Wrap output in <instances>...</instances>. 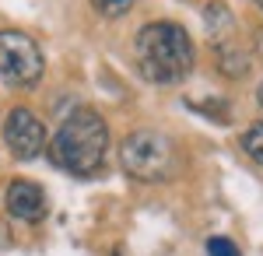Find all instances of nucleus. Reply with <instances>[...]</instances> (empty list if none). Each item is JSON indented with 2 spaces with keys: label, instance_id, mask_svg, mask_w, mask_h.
Wrapping results in <instances>:
<instances>
[{
  "label": "nucleus",
  "instance_id": "f257e3e1",
  "mask_svg": "<svg viewBox=\"0 0 263 256\" xmlns=\"http://www.w3.org/2000/svg\"><path fill=\"white\" fill-rule=\"evenodd\" d=\"M46 151H49V161L67 176L88 179L102 172L105 151H109V126L102 113H95L91 105H78L70 116H63Z\"/></svg>",
  "mask_w": 263,
  "mask_h": 256
},
{
  "label": "nucleus",
  "instance_id": "f03ea898",
  "mask_svg": "<svg viewBox=\"0 0 263 256\" xmlns=\"http://www.w3.org/2000/svg\"><path fill=\"white\" fill-rule=\"evenodd\" d=\"M134 53H137L141 78L151 81V84H179L182 78H190V70L197 63L193 39L176 21L144 25L134 39Z\"/></svg>",
  "mask_w": 263,
  "mask_h": 256
},
{
  "label": "nucleus",
  "instance_id": "7ed1b4c3",
  "mask_svg": "<svg viewBox=\"0 0 263 256\" xmlns=\"http://www.w3.org/2000/svg\"><path fill=\"white\" fill-rule=\"evenodd\" d=\"M120 161L123 169L141 182H168L179 172V151L158 130H134L123 140Z\"/></svg>",
  "mask_w": 263,
  "mask_h": 256
},
{
  "label": "nucleus",
  "instance_id": "20e7f679",
  "mask_svg": "<svg viewBox=\"0 0 263 256\" xmlns=\"http://www.w3.org/2000/svg\"><path fill=\"white\" fill-rule=\"evenodd\" d=\"M46 74V57H42L39 42L28 32L18 28H0V78L11 88H35Z\"/></svg>",
  "mask_w": 263,
  "mask_h": 256
},
{
  "label": "nucleus",
  "instance_id": "39448f33",
  "mask_svg": "<svg viewBox=\"0 0 263 256\" xmlns=\"http://www.w3.org/2000/svg\"><path fill=\"white\" fill-rule=\"evenodd\" d=\"M4 144L18 161H32L49 148V134H46V126L35 113L11 109V116L4 119Z\"/></svg>",
  "mask_w": 263,
  "mask_h": 256
},
{
  "label": "nucleus",
  "instance_id": "423d86ee",
  "mask_svg": "<svg viewBox=\"0 0 263 256\" xmlns=\"http://www.w3.org/2000/svg\"><path fill=\"white\" fill-rule=\"evenodd\" d=\"M4 211L18 221H42L46 214V193L32 179H11L4 190Z\"/></svg>",
  "mask_w": 263,
  "mask_h": 256
},
{
  "label": "nucleus",
  "instance_id": "0eeeda50",
  "mask_svg": "<svg viewBox=\"0 0 263 256\" xmlns=\"http://www.w3.org/2000/svg\"><path fill=\"white\" fill-rule=\"evenodd\" d=\"M218 67H221L224 78H246L249 74V60L239 46L232 42H218Z\"/></svg>",
  "mask_w": 263,
  "mask_h": 256
},
{
  "label": "nucleus",
  "instance_id": "6e6552de",
  "mask_svg": "<svg viewBox=\"0 0 263 256\" xmlns=\"http://www.w3.org/2000/svg\"><path fill=\"white\" fill-rule=\"evenodd\" d=\"M203 25H207V32H211L218 42H224V35L235 28V21H232V14H228V7H224L221 0L207 4V11H203Z\"/></svg>",
  "mask_w": 263,
  "mask_h": 256
},
{
  "label": "nucleus",
  "instance_id": "1a4fd4ad",
  "mask_svg": "<svg viewBox=\"0 0 263 256\" xmlns=\"http://www.w3.org/2000/svg\"><path fill=\"white\" fill-rule=\"evenodd\" d=\"M242 148L256 165H263V119H256V123L242 134Z\"/></svg>",
  "mask_w": 263,
  "mask_h": 256
},
{
  "label": "nucleus",
  "instance_id": "9d476101",
  "mask_svg": "<svg viewBox=\"0 0 263 256\" xmlns=\"http://www.w3.org/2000/svg\"><path fill=\"white\" fill-rule=\"evenodd\" d=\"M137 0H91V7H95V14L99 18H105V21H116V18H123L130 7H134Z\"/></svg>",
  "mask_w": 263,
  "mask_h": 256
},
{
  "label": "nucleus",
  "instance_id": "9b49d317",
  "mask_svg": "<svg viewBox=\"0 0 263 256\" xmlns=\"http://www.w3.org/2000/svg\"><path fill=\"white\" fill-rule=\"evenodd\" d=\"M203 249H207V256H242L239 249H235V242H232V239H224V235H211Z\"/></svg>",
  "mask_w": 263,
  "mask_h": 256
},
{
  "label": "nucleus",
  "instance_id": "f8f14e48",
  "mask_svg": "<svg viewBox=\"0 0 263 256\" xmlns=\"http://www.w3.org/2000/svg\"><path fill=\"white\" fill-rule=\"evenodd\" d=\"M256 53L263 57V28H256Z\"/></svg>",
  "mask_w": 263,
  "mask_h": 256
},
{
  "label": "nucleus",
  "instance_id": "ddd939ff",
  "mask_svg": "<svg viewBox=\"0 0 263 256\" xmlns=\"http://www.w3.org/2000/svg\"><path fill=\"white\" fill-rule=\"evenodd\" d=\"M256 102H260V109H263V81H260V88H256Z\"/></svg>",
  "mask_w": 263,
  "mask_h": 256
},
{
  "label": "nucleus",
  "instance_id": "4468645a",
  "mask_svg": "<svg viewBox=\"0 0 263 256\" xmlns=\"http://www.w3.org/2000/svg\"><path fill=\"white\" fill-rule=\"evenodd\" d=\"M256 4H260V7H263V0H256Z\"/></svg>",
  "mask_w": 263,
  "mask_h": 256
}]
</instances>
